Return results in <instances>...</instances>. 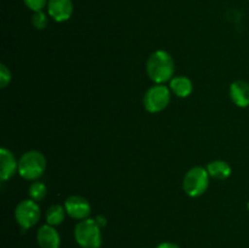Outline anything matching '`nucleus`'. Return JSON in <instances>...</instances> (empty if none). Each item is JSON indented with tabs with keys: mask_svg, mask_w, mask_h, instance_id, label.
Masks as SVG:
<instances>
[{
	"mask_svg": "<svg viewBox=\"0 0 249 248\" xmlns=\"http://www.w3.org/2000/svg\"><path fill=\"white\" fill-rule=\"evenodd\" d=\"M40 219V207L33 199H24L15 208V220L22 230L33 228Z\"/></svg>",
	"mask_w": 249,
	"mask_h": 248,
	"instance_id": "nucleus-6",
	"label": "nucleus"
},
{
	"mask_svg": "<svg viewBox=\"0 0 249 248\" xmlns=\"http://www.w3.org/2000/svg\"><path fill=\"white\" fill-rule=\"evenodd\" d=\"M0 179L2 181L11 179L16 172H18V162L14 153L7 148H0Z\"/></svg>",
	"mask_w": 249,
	"mask_h": 248,
	"instance_id": "nucleus-9",
	"label": "nucleus"
},
{
	"mask_svg": "<svg viewBox=\"0 0 249 248\" xmlns=\"http://www.w3.org/2000/svg\"><path fill=\"white\" fill-rule=\"evenodd\" d=\"M46 9L53 21L66 22L73 15V2L72 0H49Z\"/></svg>",
	"mask_w": 249,
	"mask_h": 248,
	"instance_id": "nucleus-8",
	"label": "nucleus"
},
{
	"mask_svg": "<svg viewBox=\"0 0 249 248\" xmlns=\"http://www.w3.org/2000/svg\"><path fill=\"white\" fill-rule=\"evenodd\" d=\"M46 158L40 151H27L18 160V173L23 179L36 180L45 173Z\"/></svg>",
	"mask_w": 249,
	"mask_h": 248,
	"instance_id": "nucleus-3",
	"label": "nucleus"
},
{
	"mask_svg": "<svg viewBox=\"0 0 249 248\" xmlns=\"http://www.w3.org/2000/svg\"><path fill=\"white\" fill-rule=\"evenodd\" d=\"M207 170L209 173V177H214L216 180L228 179L231 175V172H232L230 164L228 162H225V160L220 159L209 162L208 165H207Z\"/></svg>",
	"mask_w": 249,
	"mask_h": 248,
	"instance_id": "nucleus-13",
	"label": "nucleus"
},
{
	"mask_svg": "<svg viewBox=\"0 0 249 248\" xmlns=\"http://www.w3.org/2000/svg\"><path fill=\"white\" fill-rule=\"evenodd\" d=\"M209 173L207 168L194 167L185 174L182 190L190 197H199L209 186Z\"/></svg>",
	"mask_w": 249,
	"mask_h": 248,
	"instance_id": "nucleus-4",
	"label": "nucleus"
},
{
	"mask_svg": "<svg viewBox=\"0 0 249 248\" xmlns=\"http://www.w3.org/2000/svg\"><path fill=\"white\" fill-rule=\"evenodd\" d=\"M36 242L40 248H60L61 237L53 226L43 225L36 232Z\"/></svg>",
	"mask_w": 249,
	"mask_h": 248,
	"instance_id": "nucleus-10",
	"label": "nucleus"
},
{
	"mask_svg": "<svg viewBox=\"0 0 249 248\" xmlns=\"http://www.w3.org/2000/svg\"><path fill=\"white\" fill-rule=\"evenodd\" d=\"M156 248H180V247L173 242H163L160 243V245H158Z\"/></svg>",
	"mask_w": 249,
	"mask_h": 248,
	"instance_id": "nucleus-19",
	"label": "nucleus"
},
{
	"mask_svg": "<svg viewBox=\"0 0 249 248\" xmlns=\"http://www.w3.org/2000/svg\"><path fill=\"white\" fill-rule=\"evenodd\" d=\"M95 220L97 221V224H99V225L101 226V228H104V226L106 225V224H107L106 218H105V216H102V215H97V216H96V219H95Z\"/></svg>",
	"mask_w": 249,
	"mask_h": 248,
	"instance_id": "nucleus-20",
	"label": "nucleus"
},
{
	"mask_svg": "<svg viewBox=\"0 0 249 248\" xmlns=\"http://www.w3.org/2000/svg\"><path fill=\"white\" fill-rule=\"evenodd\" d=\"M28 195L31 199H33V201L36 202H40L43 201L46 197V195H48V187H46V185L43 184V182L34 181L29 185Z\"/></svg>",
	"mask_w": 249,
	"mask_h": 248,
	"instance_id": "nucleus-15",
	"label": "nucleus"
},
{
	"mask_svg": "<svg viewBox=\"0 0 249 248\" xmlns=\"http://www.w3.org/2000/svg\"><path fill=\"white\" fill-rule=\"evenodd\" d=\"M74 240L82 248H100L102 245L101 226L95 219L80 220L74 228Z\"/></svg>",
	"mask_w": 249,
	"mask_h": 248,
	"instance_id": "nucleus-2",
	"label": "nucleus"
},
{
	"mask_svg": "<svg viewBox=\"0 0 249 248\" xmlns=\"http://www.w3.org/2000/svg\"><path fill=\"white\" fill-rule=\"evenodd\" d=\"M10 82H11V72L6 67V65L1 63L0 65V87L6 88Z\"/></svg>",
	"mask_w": 249,
	"mask_h": 248,
	"instance_id": "nucleus-18",
	"label": "nucleus"
},
{
	"mask_svg": "<svg viewBox=\"0 0 249 248\" xmlns=\"http://www.w3.org/2000/svg\"><path fill=\"white\" fill-rule=\"evenodd\" d=\"M66 212L65 206H60V204H53L48 208L45 213V219L46 223L51 226H57L60 224L63 223L66 218Z\"/></svg>",
	"mask_w": 249,
	"mask_h": 248,
	"instance_id": "nucleus-14",
	"label": "nucleus"
},
{
	"mask_svg": "<svg viewBox=\"0 0 249 248\" xmlns=\"http://www.w3.org/2000/svg\"><path fill=\"white\" fill-rule=\"evenodd\" d=\"M146 72L153 83L164 84L168 80L173 79L175 72L174 58L164 50L155 51L146 62Z\"/></svg>",
	"mask_w": 249,
	"mask_h": 248,
	"instance_id": "nucleus-1",
	"label": "nucleus"
},
{
	"mask_svg": "<svg viewBox=\"0 0 249 248\" xmlns=\"http://www.w3.org/2000/svg\"><path fill=\"white\" fill-rule=\"evenodd\" d=\"M170 90L178 97H187L194 91V83L189 77L179 75L170 80Z\"/></svg>",
	"mask_w": 249,
	"mask_h": 248,
	"instance_id": "nucleus-12",
	"label": "nucleus"
},
{
	"mask_svg": "<svg viewBox=\"0 0 249 248\" xmlns=\"http://www.w3.org/2000/svg\"><path fill=\"white\" fill-rule=\"evenodd\" d=\"M65 208L68 215L77 220H84L88 219L90 212H91V206L88 202L87 198L82 196H70L65 201Z\"/></svg>",
	"mask_w": 249,
	"mask_h": 248,
	"instance_id": "nucleus-7",
	"label": "nucleus"
},
{
	"mask_svg": "<svg viewBox=\"0 0 249 248\" xmlns=\"http://www.w3.org/2000/svg\"><path fill=\"white\" fill-rule=\"evenodd\" d=\"M247 208H248V211H249V201H248V203H247Z\"/></svg>",
	"mask_w": 249,
	"mask_h": 248,
	"instance_id": "nucleus-21",
	"label": "nucleus"
},
{
	"mask_svg": "<svg viewBox=\"0 0 249 248\" xmlns=\"http://www.w3.org/2000/svg\"><path fill=\"white\" fill-rule=\"evenodd\" d=\"M48 1L49 0H23L24 5L33 12L43 11L44 7L48 6Z\"/></svg>",
	"mask_w": 249,
	"mask_h": 248,
	"instance_id": "nucleus-17",
	"label": "nucleus"
},
{
	"mask_svg": "<svg viewBox=\"0 0 249 248\" xmlns=\"http://www.w3.org/2000/svg\"><path fill=\"white\" fill-rule=\"evenodd\" d=\"M229 95L233 105L246 108L249 106V83L245 80H236L230 85Z\"/></svg>",
	"mask_w": 249,
	"mask_h": 248,
	"instance_id": "nucleus-11",
	"label": "nucleus"
},
{
	"mask_svg": "<svg viewBox=\"0 0 249 248\" xmlns=\"http://www.w3.org/2000/svg\"><path fill=\"white\" fill-rule=\"evenodd\" d=\"M48 23L49 17L44 11H36L32 15V24H33L36 29H39V31L45 29Z\"/></svg>",
	"mask_w": 249,
	"mask_h": 248,
	"instance_id": "nucleus-16",
	"label": "nucleus"
},
{
	"mask_svg": "<svg viewBox=\"0 0 249 248\" xmlns=\"http://www.w3.org/2000/svg\"><path fill=\"white\" fill-rule=\"evenodd\" d=\"M170 102V89L164 84L148 88L143 95V107L150 113H158L168 107Z\"/></svg>",
	"mask_w": 249,
	"mask_h": 248,
	"instance_id": "nucleus-5",
	"label": "nucleus"
}]
</instances>
